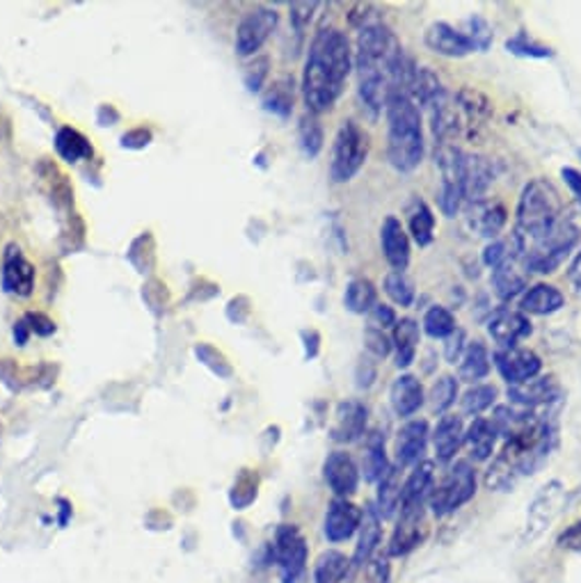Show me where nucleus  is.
I'll use <instances>...</instances> for the list:
<instances>
[{"mask_svg":"<svg viewBox=\"0 0 581 583\" xmlns=\"http://www.w3.org/2000/svg\"><path fill=\"white\" fill-rule=\"evenodd\" d=\"M465 221H467V227L476 236L495 240V238H499V234L503 231V227L508 223V211L501 202L483 200L476 204H467Z\"/></svg>","mask_w":581,"mask_h":583,"instance_id":"nucleus-22","label":"nucleus"},{"mask_svg":"<svg viewBox=\"0 0 581 583\" xmlns=\"http://www.w3.org/2000/svg\"><path fill=\"white\" fill-rule=\"evenodd\" d=\"M257 488H259V478L257 474H252L250 469H246L240 474L234 483V490H232V503L234 508H246L257 499Z\"/></svg>","mask_w":581,"mask_h":583,"instance_id":"nucleus-49","label":"nucleus"},{"mask_svg":"<svg viewBox=\"0 0 581 583\" xmlns=\"http://www.w3.org/2000/svg\"><path fill=\"white\" fill-rule=\"evenodd\" d=\"M294 102H296V90H294V79L282 76L273 83V87L265 92L263 96V106L269 112L277 115V117H288L290 110H294Z\"/></svg>","mask_w":581,"mask_h":583,"instance_id":"nucleus-41","label":"nucleus"},{"mask_svg":"<svg viewBox=\"0 0 581 583\" xmlns=\"http://www.w3.org/2000/svg\"><path fill=\"white\" fill-rule=\"evenodd\" d=\"M26 321L33 323V325H28V330H31V332H37V334H42V336H48L51 332H56L54 321H51V319H46L44 313H28V319H26Z\"/></svg>","mask_w":581,"mask_h":583,"instance_id":"nucleus-58","label":"nucleus"},{"mask_svg":"<svg viewBox=\"0 0 581 583\" xmlns=\"http://www.w3.org/2000/svg\"><path fill=\"white\" fill-rule=\"evenodd\" d=\"M508 398L524 409H543L561 401V386L554 376H536L522 384L508 386Z\"/></svg>","mask_w":581,"mask_h":583,"instance_id":"nucleus-15","label":"nucleus"},{"mask_svg":"<svg viewBox=\"0 0 581 583\" xmlns=\"http://www.w3.org/2000/svg\"><path fill=\"white\" fill-rule=\"evenodd\" d=\"M495 183V167L486 156H463V198L467 204L488 200V190Z\"/></svg>","mask_w":581,"mask_h":583,"instance_id":"nucleus-19","label":"nucleus"},{"mask_svg":"<svg viewBox=\"0 0 581 583\" xmlns=\"http://www.w3.org/2000/svg\"><path fill=\"white\" fill-rule=\"evenodd\" d=\"M428 437H430V432H428V424L424 419L407 421L396 435V444H394L396 465L399 467H417L419 463H424Z\"/></svg>","mask_w":581,"mask_h":583,"instance_id":"nucleus-21","label":"nucleus"},{"mask_svg":"<svg viewBox=\"0 0 581 583\" xmlns=\"http://www.w3.org/2000/svg\"><path fill=\"white\" fill-rule=\"evenodd\" d=\"M568 282H570L577 290H581V250L574 254V259H572L570 265H568Z\"/></svg>","mask_w":581,"mask_h":583,"instance_id":"nucleus-63","label":"nucleus"},{"mask_svg":"<svg viewBox=\"0 0 581 583\" xmlns=\"http://www.w3.org/2000/svg\"><path fill=\"white\" fill-rule=\"evenodd\" d=\"M401 469L390 467L387 474L378 480V499H376V510L380 520H392L396 515V510L401 508Z\"/></svg>","mask_w":581,"mask_h":583,"instance_id":"nucleus-36","label":"nucleus"},{"mask_svg":"<svg viewBox=\"0 0 581 583\" xmlns=\"http://www.w3.org/2000/svg\"><path fill=\"white\" fill-rule=\"evenodd\" d=\"M561 177H564V181L568 183V188L572 190V194L577 198V204L581 206V172L574 167H564Z\"/></svg>","mask_w":581,"mask_h":583,"instance_id":"nucleus-59","label":"nucleus"},{"mask_svg":"<svg viewBox=\"0 0 581 583\" xmlns=\"http://www.w3.org/2000/svg\"><path fill=\"white\" fill-rule=\"evenodd\" d=\"M566 305V296L552 284H534L526 288L520 300V311L524 316H552Z\"/></svg>","mask_w":581,"mask_h":583,"instance_id":"nucleus-30","label":"nucleus"},{"mask_svg":"<svg viewBox=\"0 0 581 583\" xmlns=\"http://www.w3.org/2000/svg\"><path fill=\"white\" fill-rule=\"evenodd\" d=\"M353 62L351 39L339 28H323L311 39L303 71V99L311 115L328 112L339 102Z\"/></svg>","mask_w":581,"mask_h":583,"instance_id":"nucleus-1","label":"nucleus"},{"mask_svg":"<svg viewBox=\"0 0 581 583\" xmlns=\"http://www.w3.org/2000/svg\"><path fill=\"white\" fill-rule=\"evenodd\" d=\"M298 140H300V150L305 152L307 158H317L321 154L325 133H323V127H321V121L317 119V115L309 112L300 119Z\"/></svg>","mask_w":581,"mask_h":583,"instance_id":"nucleus-45","label":"nucleus"},{"mask_svg":"<svg viewBox=\"0 0 581 583\" xmlns=\"http://www.w3.org/2000/svg\"><path fill=\"white\" fill-rule=\"evenodd\" d=\"M367 417L369 412L359 401H344L336 405L334 424L330 428V437L339 444H348L359 440L367 430Z\"/></svg>","mask_w":581,"mask_h":583,"instance_id":"nucleus-24","label":"nucleus"},{"mask_svg":"<svg viewBox=\"0 0 581 583\" xmlns=\"http://www.w3.org/2000/svg\"><path fill=\"white\" fill-rule=\"evenodd\" d=\"M497 430L493 426L490 419H483L476 417L470 428L465 430V447L470 451V455L476 460V463H486V460L493 457L495 447H497Z\"/></svg>","mask_w":581,"mask_h":583,"instance_id":"nucleus-32","label":"nucleus"},{"mask_svg":"<svg viewBox=\"0 0 581 583\" xmlns=\"http://www.w3.org/2000/svg\"><path fill=\"white\" fill-rule=\"evenodd\" d=\"M467 348V336H465V330L455 328L447 338H444V359L449 364H455L460 361V357H463Z\"/></svg>","mask_w":581,"mask_h":583,"instance_id":"nucleus-52","label":"nucleus"},{"mask_svg":"<svg viewBox=\"0 0 581 583\" xmlns=\"http://www.w3.org/2000/svg\"><path fill=\"white\" fill-rule=\"evenodd\" d=\"M323 476H325V483L330 485V490L336 495V499H348L357 492L359 467L355 465V460L346 451H332L325 457Z\"/></svg>","mask_w":581,"mask_h":583,"instance_id":"nucleus-18","label":"nucleus"},{"mask_svg":"<svg viewBox=\"0 0 581 583\" xmlns=\"http://www.w3.org/2000/svg\"><path fill=\"white\" fill-rule=\"evenodd\" d=\"M426 394H424V384L417 376H410L403 373L392 382L390 389V403L394 407V412L399 417L407 419L419 412V407L424 405Z\"/></svg>","mask_w":581,"mask_h":583,"instance_id":"nucleus-27","label":"nucleus"},{"mask_svg":"<svg viewBox=\"0 0 581 583\" xmlns=\"http://www.w3.org/2000/svg\"><path fill=\"white\" fill-rule=\"evenodd\" d=\"M497 394L499 392L495 384H474L463 394V398H460V407H463L465 415L476 419L478 415H483V412L495 405Z\"/></svg>","mask_w":581,"mask_h":583,"instance_id":"nucleus-44","label":"nucleus"},{"mask_svg":"<svg viewBox=\"0 0 581 583\" xmlns=\"http://www.w3.org/2000/svg\"><path fill=\"white\" fill-rule=\"evenodd\" d=\"M357 568L353 558H346L342 551H325L317 568H313V581L317 583H351Z\"/></svg>","mask_w":581,"mask_h":583,"instance_id":"nucleus-34","label":"nucleus"},{"mask_svg":"<svg viewBox=\"0 0 581 583\" xmlns=\"http://www.w3.org/2000/svg\"><path fill=\"white\" fill-rule=\"evenodd\" d=\"M403 46L396 35L384 26L380 19L365 23L357 33L355 69H357V94L361 108L374 119L382 112L387 94H390L392 71L403 58Z\"/></svg>","mask_w":581,"mask_h":583,"instance_id":"nucleus-2","label":"nucleus"},{"mask_svg":"<svg viewBox=\"0 0 581 583\" xmlns=\"http://www.w3.org/2000/svg\"><path fill=\"white\" fill-rule=\"evenodd\" d=\"M365 348L369 350V355L374 359H384V357H390V353L394 350L392 346V336H387L384 330L376 328V325H369L365 330Z\"/></svg>","mask_w":581,"mask_h":583,"instance_id":"nucleus-50","label":"nucleus"},{"mask_svg":"<svg viewBox=\"0 0 581 583\" xmlns=\"http://www.w3.org/2000/svg\"><path fill=\"white\" fill-rule=\"evenodd\" d=\"M273 563L282 583H298L307 568V543L294 524H282L273 543Z\"/></svg>","mask_w":581,"mask_h":583,"instance_id":"nucleus-10","label":"nucleus"},{"mask_svg":"<svg viewBox=\"0 0 581 583\" xmlns=\"http://www.w3.org/2000/svg\"><path fill=\"white\" fill-rule=\"evenodd\" d=\"M387 117V158L396 172H413L426 156L422 110L413 96L390 90L384 102Z\"/></svg>","mask_w":581,"mask_h":583,"instance_id":"nucleus-4","label":"nucleus"},{"mask_svg":"<svg viewBox=\"0 0 581 583\" xmlns=\"http://www.w3.org/2000/svg\"><path fill=\"white\" fill-rule=\"evenodd\" d=\"M455 328V316L442 305H432L424 316V332L430 338H447Z\"/></svg>","mask_w":581,"mask_h":583,"instance_id":"nucleus-48","label":"nucleus"},{"mask_svg":"<svg viewBox=\"0 0 581 583\" xmlns=\"http://www.w3.org/2000/svg\"><path fill=\"white\" fill-rule=\"evenodd\" d=\"M561 213L564 202L554 183L547 179H531L520 192L515 211V238L522 250L543 238Z\"/></svg>","mask_w":581,"mask_h":583,"instance_id":"nucleus-5","label":"nucleus"},{"mask_svg":"<svg viewBox=\"0 0 581 583\" xmlns=\"http://www.w3.org/2000/svg\"><path fill=\"white\" fill-rule=\"evenodd\" d=\"M506 51L526 60H549L554 58V48L531 37L529 33H515L511 39H506Z\"/></svg>","mask_w":581,"mask_h":583,"instance_id":"nucleus-43","label":"nucleus"},{"mask_svg":"<svg viewBox=\"0 0 581 583\" xmlns=\"http://www.w3.org/2000/svg\"><path fill=\"white\" fill-rule=\"evenodd\" d=\"M493 359L499 376L508 382V386L522 384L541 376L543 371V359L531 348H499Z\"/></svg>","mask_w":581,"mask_h":583,"instance_id":"nucleus-13","label":"nucleus"},{"mask_svg":"<svg viewBox=\"0 0 581 583\" xmlns=\"http://www.w3.org/2000/svg\"><path fill=\"white\" fill-rule=\"evenodd\" d=\"M277 21L280 16L271 8H257L248 12L236 31V53L240 58L254 56L277 28Z\"/></svg>","mask_w":581,"mask_h":583,"instance_id":"nucleus-12","label":"nucleus"},{"mask_svg":"<svg viewBox=\"0 0 581 583\" xmlns=\"http://www.w3.org/2000/svg\"><path fill=\"white\" fill-rule=\"evenodd\" d=\"M3 286L14 296H31L35 286V269L21 254L16 246H10L3 263Z\"/></svg>","mask_w":581,"mask_h":583,"instance_id":"nucleus-26","label":"nucleus"},{"mask_svg":"<svg viewBox=\"0 0 581 583\" xmlns=\"http://www.w3.org/2000/svg\"><path fill=\"white\" fill-rule=\"evenodd\" d=\"M458 398V380L453 376H440L428 392V405L435 415H447V409Z\"/></svg>","mask_w":581,"mask_h":583,"instance_id":"nucleus-47","label":"nucleus"},{"mask_svg":"<svg viewBox=\"0 0 581 583\" xmlns=\"http://www.w3.org/2000/svg\"><path fill=\"white\" fill-rule=\"evenodd\" d=\"M559 545H561L564 549L581 551V522H574L572 526H568V528L561 533Z\"/></svg>","mask_w":581,"mask_h":583,"instance_id":"nucleus-57","label":"nucleus"},{"mask_svg":"<svg viewBox=\"0 0 581 583\" xmlns=\"http://www.w3.org/2000/svg\"><path fill=\"white\" fill-rule=\"evenodd\" d=\"M407 227H410V236H413V240L417 242L419 248L430 246L432 238H435V213L424 200L415 198L413 204H410Z\"/></svg>","mask_w":581,"mask_h":583,"instance_id":"nucleus-38","label":"nucleus"},{"mask_svg":"<svg viewBox=\"0 0 581 583\" xmlns=\"http://www.w3.org/2000/svg\"><path fill=\"white\" fill-rule=\"evenodd\" d=\"M581 238V206L564 209L552 229L522 250V261L529 273L549 275L566 261Z\"/></svg>","mask_w":581,"mask_h":583,"instance_id":"nucleus-6","label":"nucleus"},{"mask_svg":"<svg viewBox=\"0 0 581 583\" xmlns=\"http://www.w3.org/2000/svg\"><path fill=\"white\" fill-rule=\"evenodd\" d=\"M380 538H382V520L378 515L376 505H367L365 510H361V524H359V540H357V547H355V554H353V566L355 568H361L367 566L378 545H380Z\"/></svg>","mask_w":581,"mask_h":583,"instance_id":"nucleus-29","label":"nucleus"},{"mask_svg":"<svg viewBox=\"0 0 581 583\" xmlns=\"http://www.w3.org/2000/svg\"><path fill=\"white\" fill-rule=\"evenodd\" d=\"M390 467L392 465H390V460H387V451H384V435L374 430L367 437L365 460H361V472H365V478L369 483H378Z\"/></svg>","mask_w":581,"mask_h":583,"instance_id":"nucleus-39","label":"nucleus"},{"mask_svg":"<svg viewBox=\"0 0 581 583\" xmlns=\"http://www.w3.org/2000/svg\"><path fill=\"white\" fill-rule=\"evenodd\" d=\"M476 495V472L467 463V460H458L451 465L444 476L432 485V492L428 499V505L438 517L455 513L458 508H463L467 501H472Z\"/></svg>","mask_w":581,"mask_h":583,"instance_id":"nucleus-8","label":"nucleus"},{"mask_svg":"<svg viewBox=\"0 0 581 583\" xmlns=\"http://www.w3.org/2000/svg\"><path fill=\"white\" fill-rule=\"evenodd\" d=\"M303 338H305V355H307V359H311V357H317L319 355V344H321V336H319V332H313V330H305L303 332Z\"/></svg>","mask_w":581,"mask_h":583,"instance_id":"nucleus-62","label":"nucleus"},{"mask_svg":"<svg viewBox=\"0 0 581 583\" xmlns=\"http://www.w3.org/2000/svg\"><path fill=\"white\" fill-rule=\"evenodd\" d=\"M455 104H458L455 108L463 112V119H465L463 127H467L470 133H476L478 129L486 127L493 117V106L488 102V96L472 87L460 90L455 96Z\"/></svg>","mask_w":581,"mask_h":583,"instance_id":"nucleus-31","label":"nucleus"},{"mask_svg":"<svg viewBox=\"0 0 581 583\" xmlns=\"http://www.w3.org/2000/svg\"><path fill=\"white\" fill-rule=\"evenodd\" d=\"M463 442H465L463 419L455 415H442L438 426L432 430V449L440 463H451L460 447H463Z\"/></svg>","mask_w":581,"mask_h":583,"instance_id":"nucleus-28","label":"nucleus"},{"mask_svg":"<svg viewBox=\"0 0 581 583\" xmlns=\"http://www.w3.org/2000/svg\"><path fill=\"white\" fill-rule=\"evenodd\" d=\"M526 277H529V271L522 261V254H515L508 261H503L501 265H497V269L493 271V286H495L497 298L501 302L515 300L526 290Z\"/></svg>","mask_w":581,"mask_h":583,"instance_id":"nucleus-25","label":"nucleus"},{"mask_svg":"<svg viewBox=\"0 0 581 583\" xmlns=\"http://www.w3.org/2000/svg\"><path fill=\"white\" fill-rule=\"evenodd\" d=\"M545 409L547 407L538 409L536 419L526 428H522L513 437H508L501 453L493 460L490 469L486 472L488 490H513L522 478L536 474L547 463V457L556 444V428Z\"/></svg>","mask_w":581,"mask_h":583,"instance_id":"nucleus-3","label":"nucleus"},{"mask_svg":"<svg viewBox=\"0 0 581 583\" xmlns=\"http://www.w3.org/2000/svg\"><path fill=\"white\" fill-rule=\"evenodd\" d=\"M566 505V485L561 480H549L543 485L541 492L531 501L526 510V528L524 540L534 543L552 526V522L561 515Z\"/></svg>","mask_w":581,"mask_h":583,"instance_id":"nucleus-11","label":"nucleus"},{"mask_svg":"<svg viewBox=\"0 0 581 583\" xmlns=\"http://www.w3.org/2000/svg\"><path fill=\"white\" fill-rule=\"evenodd\" d=\"M422 342V330L415 319H401L394 325L392 346L396 350V367L407 369L417 357V348Z\"/></svg>","mask_w":581,"mask_h":583,"instance_id":"nucleus-33","label":"nucleus"},{"mask_svg":"<svg viewBox=\"0 0 581 583\" xmlns=\"http://www.w3.org/2000/svg\"><path fill=\"white\" fill-rule=\"evenodd\" d=\"M426 538L424 517H399L394 536L390 543V556H405L417 549Z\"/></svg>","mask_w":581,"mask_h":583,"instance_id":"nucleus-37","label":"nucleus"},{"mask_svg":"<svg viewBox=\"0 0 581 583\" xmlns=\"http://www.w3.org/2000/svg\"><path fill=\"white\" fill-rule=\"evenodd\" d=\"M317 3H294L290 5V23H294V28L298 33H303L307 26H309V21L313 16V12H317Z\"/></svg>","mask_w":581,"mask_h":583,"instance_id":"nucleus-54","label":"nucleus"},{"mask_svg":"<svg viewBox=\"0 0 581 583\" xmlns=\"http://www.w3.org/2000/svg\"><path fill=\"white\" fill-rule=\"evenodd\" d=\"M435 485V465L430 460L419 463L403 483L401 492V517H424L426 505Z\"/></svg>","mask_w":581,"mask_h":583,"instance_id":"nucleus-14","label":"nucleus"},{"mask_svg":"<svg viewBox=\"0 0 581 583\" xmlns=\"http://www.w3.org/2000/svg\"><path fill=\"white\" fill-rule=\"evenodd\" d=\"M361 508L348 499H334L325 513V538L330 543H346L359 531Z\"/></svg>","mask_w":581,"mask_h":583,"instance_id":"nucleus-23","label":"nucleus"},{"mask_svg":"<svg viewBox=\"0 0 581 583\" xmlns=\"http://www.w3.org/2000/svg\"><path fill=\"white\" fill-rule=\"evenodd\" d=\"M465 28H467L465 35L474 44L476 51H488L490 44H493L490 23L486 19H481V16H472V19H467Z\"/></svg>","mask_w":581,"mask_h":583,"instance_id":"nucleus-51","label":"nucleus"},{"mask_svg":"<svg viewBox=\"0 0 581 583\" xmlns=\"http://www.w3.org/2000/svg\"><path fill=\"white\" fill-rule=\"evenodd\" d=\"M269 58H254V62L246 69V85L250 92H259L263 87V81L269 79Z\"/></svg>","mask_w":581,"mask_h":583,"instance_id":"nucleus-53","label":"nucleus"},{"mask_svg":"<svg viewBox=\"0 0 581 583\" xmlns=\"http://www.w3.org/2000/svg\"><path fill=\"white\" fill-rule=\"evenodd\" d=\"M424 41L430 48L432 53H438L442 58H451V60H460V58H467L470 53H474L476 48L474 44L467 39L465 33L455 31L453 26L444 21L438 23H430L424 33Z\"/></svg>","mask_w":581,"mask_h":583,"instance_id":"nucleus-17","label":"nucleus"},{"mask_svg":"<svg viewBox=\"0 0 581 583\" xmlns=\"http://www.w3.org/2000/svg\"><path fill=\"white\" fill-rule=\"evenodd\" d=\"M380 248H382L387 263L392 265V271L405 273L413 250H410V234L405 231L403 223L396 215L384 217V223L380 227Z\"/></svg>","mask_w":581,"mask_h":583,"instance_id":"nucleus-20","label":"nucleus"},{"mask_svg":"<svg viewBox=\"0 0 581 583\" xmlns=\"http://www.w3.org/2000/svg\"><path fill=\"white\" fill-rule=\"evenodd\" d=\"M344 305L351 313L365 316L371 313L374 307L378 305V290L371 279L367 277H355L348 282L346 294H344Z\"/></svg>","mask_w":581,"mask_h":583,"instance_id":"nucleus-40","label":"nucleus"},{"mask_svg":"<svg viewBox=\"0 0 581 583\" xmlns=\"http://www.w3.org/2000/svg\"><path fill=\"white\" fill-rule=\"evenodd\" d=\"M367 566H369L371 581L376 583H384L387 576H390V566H387V561H382V558H371Z\"/></svg>","mask_w":581,"mask_h":583,"instance_id":"nucleus-61","label":"nucleus"},{"mask_svg":"<svg viewBox=\"0 0 581 583\" xmlns=\"http://www.w3.org/2000/svg\"><path fill=\"white\" fill-rule=\"evenodd\" d=\"M378 378V369H376V361L371 359H361L359 367H357V386L359 389H369Z\"/></svg>","mask_w":581,"mask_h":583,"instance_id":"nucleus-56","label":"nucleus"},{"mask_svg":"<svg viewBox=\"0 0 581 583\" xmlns=\"http://www.w3.org/2000/svg\"><path fill=\"white\" fill-rule=\"evenodd\" d=\"M463 152L455 142L435 144V165L440 169L442 186L438 192V204L444 215L453 217L463 206Z\"/></svg>","mask_w":581,"mask_h":583,"instance_id":"nucleus-9","label":"nucleus"},{"mask_svg":"<svg viewBox=\"0 0 581 583\" xmlns=\"http://www.w3.org/2000/svg\"><path fill=\"white\" fill-rule=\"evenodd\" d=\"M56 150L69 163L85 160V158L92 156V144L87 142V138L83 133H79L76 129H69V127L58 131V135H56Z\"/></svg>","mask_w":581,"mask_h":583,"instance_id":"nucleus-42","label":"nucleus"},{"mask_svg":"<svg viewBox=\"0 0 581 583\" xmlns=\"http://www.w3.org/2000/svg\"><path fill=\"white\" fill-rule=\"evenodd\" d=\"M371 321H374V325L376 328H380V330H387V328H394L396 325V313H394V309L390 307V305H376L374 307V311H371Z\"/></svg>","mask_w":581,"mask_h":583,"instance_id":"nucleus-55","label":"nucleus"},{"mask_svg":"<svg viewBox=\"0 0 581 583\" xmlns=\"http://www.w3.org/2000/svg\"><path fill=\"white\" fill-rule=\"evenodd\" d=\"M531 332L534 328H531L529 316L508 307L497 309L488 321V334L499 348H518L520 342L531 336Z\"/></svg>","mask_w":581,"mask_h":583,"instance_id":"nucleus-16","label":"nucleus"},{"mask_svg":"<svg viewBox=\"0 0 581 583\" xmlns=\"http://www.w3.org/2000/svg\"><path fill=\"white\" fill-rule=\"evenodd\" d=\"M384 294L399 307H413L417 298V288H415V282L410 279L405 273L392 271L384 277Z\"/></svg>","mask_w":581,"mask_h":583,"instance_id":"nucleus-46","label":"nucleus"},{"mask_svg":"<svg viewBox=\"0 0 581 583\" xmlns=\"http://www.w3.org/2000/svg\"><path fill=\"white\" fill-rule=\"evenodd\" d=\"M490 369H493V357H490L488 348L483 346L481 342L467 344L463 357H460V361H458V378L463 382L476 384L478 380L488 378Z\"/></svg>","mask_w":581,"mask_h":583,"instance_id":"nucleus-35","label":"nucleus"},{"mask_svg":"<svg viewBox=\"0 0 581 583\" xmlns=\"http://www.w3.org/2000/svg\"><path fill=\"white\" fill-rule=\"evenodd\" d=\"M152 140V133L144 131V129H138V131H131L122 138V144L129 150H142L144 144H147Z\"/></svg>","mask_w":581,"mask_h":583,"instance_id":"nucleus-60","label":"nucleus"},{"mask_svg":"<svg viewBox=\"0 0 581 583\" xmlns=\"http://www.w3.org/2000/svg\"><path fill=\"white\" fill-rule=\"evenodd\" d=\"M371 142L359 124L353 119L344 121L339 127L332 144V160H330V177L334 183L351 181L369 158Z\"/></svg>","mask_w":581,"mask_h":583,"instance_id":"nucleus-7","label":"nucleus"}]
</instances>
